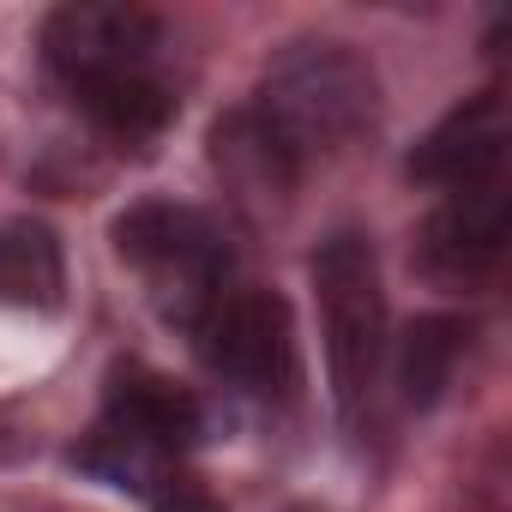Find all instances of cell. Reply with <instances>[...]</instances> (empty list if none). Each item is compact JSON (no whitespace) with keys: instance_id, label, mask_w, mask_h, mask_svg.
Instances as JSON below:
<instances>
[{"instance_id":"10","label":"cell","mask_w":512,"mask_h":512,"mask_svg":"<svg viewBox=\"0 0 512 512\" xmlns=\"http://www.w3.org/2000/svg\"><path fill=\"white\" fill-rule=\"evenodd\" d=\"M73 103L91 115L97 133H109V139H121V145L157 139V133L169 127V115H175V91L163 85L157 67H145V73H115V79H97V85H79Z\"/></svg>"},{"instance_id":"2","label":"cell","mask_w":512,"mask_h":512,"mask_svg":"<svg viewBox=\"0 0 512 512\" xmlns=\"http://www.w3.org/2000/svg\"><path fill=\"white\" fill-rule=\"evenodd\" d=\"M115 253L139 272L151 308L169 326L199 332V320L217 308L229 278V241L199 205L175 199H139L115 217Z\"/></svg>"},{"instance_id":"1","label":"cell","mask_w":512,"mask_h":512,"mask_svg":"<svg viewBox=\"0 0 512 512\" xmlns=\"http://www.w3.org/2000/svg\"><path fill=\"white\" fill-rule=\"evenodd\" d=\"M253 109L272 121V133L308 169V157H338L374 127L380 79L350 43L302 37L266 67V85H260V103Z\"/></svg>"},{"instance_id":"11","label":"cell","mask_w":512,"mask_h":512,"mask_svg":"<svg viewBox=\"0 0 512 512\" xmlns=\"http://www.w3.org/2000/svg\"><path fill=\"white\" fill-rule=\"evenodd\" d=\"M67 284L61 241L49 223H0V302L7 308H55Z\"/></svg>"},{"instance_id":"13","label":"cell","mask_w":512,"mask_h":512,"mask_svg":"<svg viewBox=\"0 0 512 512\" xmlns=\"http://www.w3.org/2000/svg\"><path fill=\"white\" fill-rule=\"evenodd\" d=\"M151 506H157V512H223V506H217L199 482H187V476H181V482H169Z\"/></svg>"},{"instance_id":"9","label":"cell","mask_w":512,"mask_h":512,"mask_svg":"<svg viewBox=\"0 0 512 512\" xmlns=\"http://www.w3.org/2000/svg\"><path fill=\"white\" fill-rule=\"evenodd\" d=\"M103 422L127 428L133 440H145V446H157V452H169V458H181V452L199 440L205 410H199V398H193L187 386H175L169 374L127 362V368H115V380H109Z\"/></svg>"},{"instance_id":"6","label":"cell","mask_w":512,"mask_h":512,"mask_svg":"<svg viewBox=\"0 0 512 512\" xmlns=\"http://www.w3.org/2000/svg\"><path fill=\"white\" fill-rule=\"evenodd\" d=\"M506 139H512V115L500 91H482L470 103H458L452 115H440L428 127V139L410 151V175L446 193H470V187H500V163H506Z\"/></svg>"},{"instance_id":"7","label":"cell","mask_w":512,"mask_h":512,"mask_svg":"<svg viewBox=\"0 0 512 512\" xmlns=\"http://www.w3.org/2000/svg\"><path fill=\"white\" fill-rule=\"evenodd\" d=\"M506 253V193L470 187L446 193V205L422 223V272L440 284H476Z\"/></svg>"},{"instance_id":"14","label":"cell","mask_w":512,"mask_h":512,"mask_svg":"<svg viewBox=\"0 0 512 512\" xmlns=\"http://www.w3.org/2000/svg\"><path fill=\"white\" fill-rule=\"evenodd\" d=\"M0 512H55V506H43V500H0Z\"/></svg>"},{"instance_id":"8","label":"cell","mask_w":512,"mask_h":512,"mask_svg":"<svg viewBox=\"0 0 512 512\" xmlns=\"http://www.w3.org/2000/svg\"><path fill=\"white\" fill-rule=\"evenodd\" d=\"M211 163H217L229 199L247 205V211H278V205H290V193L302 181V157L272 133V121L253 109V103L235 109V115H223L211 127Z\"/></svg>"},{"instance_id":"5","label":"cell","mask_w":512,"mask_h":512,"mask_svg":"<svg viewBox=\"0 0 512 512\" xmlns=\"http://www.w3.org/2000/svg\"><path fill=\"white\" fill-rule=\"evenodd\" d=\"M163 25L145 7H103V0H73L43 19V61L49 73L79 91L115 73H145L157 67Z\"/></svg>"},{"instance_id":"12","label":"cell","mask_w":512,"mask_h":512,"mask_svg":"<svg viewBox=\"0 0 512 512\" xmlns=\"http://www.w3.org/2000/svg\"><path fill=\"white\" fill-rule=\"evenodd\" d=\"M464 344H470V326L452 320V314H428V320H416L404 332V344H398V392H404L410 410L440 404V392L452 386V368H458Z\"/></svg>"},{"instance_id":"3","label":"cell","mask_w":512,"mask_h":512,"mask_svg":"<svg viewBox=\"0 0 512 512\" xmlns=\"http://www.w3.org/2000/svg\"><path fill=\"white\" fill-rule=\"evenodd\" d=\"M314 290H320V332H326V374L344 416L362 410L374 392L380 356H386V290L374 241L356 229H338L314 253Z\"/></svg>"},{"instance_id":"4","label":"cell","mask_w":512,"mask_h":512,"mask_svg":"<svg viewBox=\"0 0 512 512\" xmlns=\"http://www.w3.org/2000/svg\"><path fill=\"white\" fill-rule=\"evenodd\" d=\"M199 350L217 380H229L247 398L284 404L302 386V344L290 302L278 290H229L199 320Z\"/></svg>"},{"instance_id":"15","label":"cell","mask_w":512,"mask_h":512,"mask_svg":"<svg viewBox=\"0 0 512 512\" xmlns=\"http://www.w3.org/2000/svg\"><path fill=\"white\" fill-rule=\"evenodd\" d=\"M290 512H326V506H290Z\"/></svg>"}]
</instances>
